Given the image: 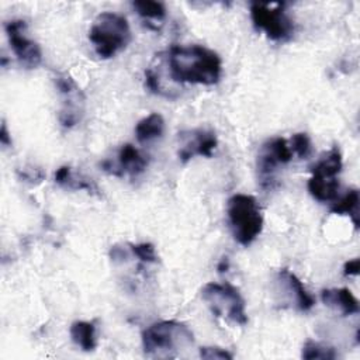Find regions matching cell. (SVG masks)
Returning <instances> with one entry per match:
<instances>
[{"label":"cell","instance_id":"7c38bea8","mask_svg":"<svg viewBox=\"0 0 360 360\" xmlns=\"http://www.w3.org/2000/svg\"><path fill=\"white\" fill-rule=\"evenodd\" d=\"M148 166V159L134 145L124 143L118 153L117 160H104L101 169L110 174L122 177L125 173L131 176L141 174Z\"/></svg>","mask_w":360,"mask_h":360},{"label":"cell","instance_id":"cb8c5ba5","mask_svg":"<svg viewBox=\"0 0 360 360\" xmlns=\"http://www.w3.org/2000/svg\"><path fill=\"white\" fill-rule=\"evenodd\" d=\"M360 270V259H352L345 263L343 266V274L345 276H357Z\"/></svg>","mask_w":360,"mask_h":360},{"label":"cell","instance_id":"5b68a950","mask_svg":"<svg viewBox=\"0 0 360 360\" xmlns=\"http://www.w3.org/2000/svg\"><path fill=\"white\" fill-rule=\"evenodd\" d=\"M201 298L210 311L236 325H246V304L236 287L228 283H207L201 288Z\"/></svg>","mask_w":360,"mask_h":360},{"label":"cell","instance_id":"7402d4cb","mask_svg":"<svg viewBox=\"0 0 360 360\" xmlns=\"http://www.w3.org/2000/svg\"><path fill=\"white\" fill-rule=\"evenodd\" d=\"M131 252L143 263H156L158 262V255L155 250V246L149 242L143 243H136V245H129Z\"/></svg>","mask_w":360,"mask_h":360},{"label":"cell","instance_id":"44dd1931","mask_svg":"<svg viewBox=\"0 0 360 360\" xmlns=\"http://www.w3.org/2000/svg\"><path fill=\"white\" fill-rule=\"evenodd\" d=\"M290 148H291L292 155L295 153L301 159L308 158L311 155V152H312L311 139H309V136L305 132L294 134L291 136V139H290Z\"/></svg>","mask_w":360,"mask_h":360},{"label":"cell","instance_id":"ac0fdd59","mask_svg":"<svg viewBox=\"0 0 360 360\" xmlns=\"http://www.w3.org/2000/svg\"><path fill=\"white\" fill-rule=\"evenodd\" d=\"M55 181L59 186H63L72 190H89V191L97 190V187L89 179H84V177L77 179V176L72 172L69 166H60L55 172Z\"/></svg>","mask_w":360,"mask_h":360},{"label":"cell","instance_id":"603a6c76","mask_svg":"<svg viewBox=\"0 0 360 360\" xmlns=\"http://www.w3.org/2000/svg\"><path fill=\"white\" fill-rule=\"evenodd\" d=\"M200 357L208 360H231L233 356L226 349L218 346H202L200 347Z\"/></svg>","mask_w":360,"mask_h":360},{"label":"cell","instance_id":"3957f363","mask_svg":"<svg viewBox=\"0 0 360 360\" xmlns=\"http://www.w3.org/2000/svg\"><path fill=\"white\" fill-rule=\"evenodd\" d=\"M89 39L101 59H110L129 44V24L124 15L104 11L93 21L89 31Z\"/></svg>","mask_w":360,"mask_h":360},{"label":"cell","instance_id":"52a82bcc","mask_svg":"<svg viewBox=\"0 0 360 360\" xmlns=\"http://www.w3.org/2000/svg\"><path fill=\"white\" fill-rule=\"evenodd\" d=\"M284 3L250 4V18L256 30L263 31L273 41H287L294 32V22L284 10Z\"/></svg>","mask_w":360,"mask_h":360},{"label":"cell","instance_id":"30bf717a","mask_svg":"<svg viewBox=\"0 0 360 360\" xmlns=\"http://www.w3.org/2000/svg\"><path fill=\"white\" fill-rule=\"evenodd\" d=\"M4 28L18 62L28 69L37 68L42 60V52L39 45L27 35V22L24 20H11L6 22Z\"/></svg>","mask_w":360,"mask_h":360},{"label":"cell","instance_id":"8fae6325","mask_svg":"<svg viewBox=\"0 0 360 360\" xmlns=\"http://www.w3.org/2000/svg\"><path fill=\"white\" fill-rule=\"evenodd\" d=\"M180 139V149H179V159L186 163L194 156H205L211 158L218 141L212 131H207L202 128L183 131L179 134Z\"/></svg>","mask_w":360,"mask_h":360},{"label":"cell","instance_id":"2e32d148","mask_svg":"<svg viewBox=\"0 0 360 360\" xmlns=\"http://www.w3.org/2000/svg\"><path fill=\"white\" fill-rule=\"evenodd\" d=\"M72 340L84 352H93L97 347L96 326L93 322L76 321L70 325Z\"/></svg>","mask_w":360,"mask_h":360},{"label":"cell","instance_id":"9a60e30c","mask_svg":"<svg viewBox=\"0 0 360 360\" xmlns=\"http://www.w3.org/2000/svg\"><path fill=\"white\" fill-rule=\"evenodd\" d=\"M165 132V120L159 112H150L135 127V136L138 142L146 143L156 138H160Z\"/></svg>","mask_w":360,"mask_h":360},{"label":"cell","instance_id":"7a4b0ae2","mask_svg":"<svg viewBox=\"0 0 360 360\" xmlns=\"http://www.w3.org/2000/svg\"><path fill=\"white\" fill-rule=\"evenodd\" d=\"M194 343L191 329L179 321H160L142 332V347L146 356L176 357L180 350Z\"/></svg>","mask_w":360,"mask_h":360},{"label":"cell","instance_id":"ba28073f","mask_svg":"<svg viewBox=\"0 0 360 360\" xmlns=\"http://www.w3.org/2000/svg\"><path fill=\"white\" fill-rule=\"evenodd\" d=\"M55 87L60 96L59 122L65 128L75 127L84 112V94L77 83L66 73L56 75Z\"/></svg>","mask_w":360,"mask_h":360},{"label":"cell","instance_id":"6da1fadb","mask_svg":"<svg viewBox=\"0 0 360 360\" xmlns=\"http://www.w3.org/2000/svg\"><path fill=\"white\" fill-rule=\"evenodd\" d=\"M166 65L170 79L177 83L212 86L222 72L219 55L198 44L172 45L166 52Z\"/></svg>","mask_w":360,"mask_h":360},{"label":"cell","instance_id":"5bb4252c","mask_svg":"<svg viewBox=\"0 0 360 360\" xmlns=\"http://www.w3.org/2000/svg\"><path fill=\"white\" fill-rule=\"evenodd\" d=\"M325 305L338 309L342 315H353L359 312V301L349 288H328L321 292Z\"/></svg>","mask_w":360,"mask_h":360},{"label":"cell","instance_id":"d6986e66","mask_svg":"<svg viewBox=\"0 0 360 360\" xmlns=\"http://www.w3.org/2000/svg\"><path fill=\"white\" fill-rule=\"evenodd\" d=\"M132 7L145 20H158V21H160L166 15V7L160 1L141 0V1H134Z\"/></svg>","mask_w":360,"mask_h":360},{"label":"cell","instance_id":"277c9868","mask_svg":"<svg viewBox=\"0 0 360 360\" xmlns=\"http://www.w3.org/2000/svg\"><path fill=\"white\" fill-rule=\"evenodd\" d=\"M226 214L235 240L249 246L263 229V215L256 198L250 194H235L228 200Z\"/></svg>","mask_w":360,"mask_h":360},{"label":"cell","instance_id":"8992f818","mask_svg":"<svg viewBox=\"0 0 360 360\" xmlns=\"http://www.w3.org/2000/svg\"><path fill=\"white\" fill-rule=\"evenodd\" d=\"M342 166V153L338 146H333L311 167L312 176L308 180V191L315 200L326 202L338 197V174L340 173Z\"/></svg>","mask_w":360,"mask_h":360},{"label":"cell","instance_id":"9c48e42d","mask_svg":"<svg viewBox=\"0 0 360 360\" xmlns=\"http://www.w3.org/2000/svg\"><path fill=\"white\" fill-rule=\"evenodd\" d=\"M292 159V152L284 138H273L264 142L259 150L256 167L262 187H271L274 174L280 165H285Z\"/></svg>","mask_w":360,"mask_h":360},{"label":"cell","instance_id":"e0dca14e","mask_svg":"<svg viewBox=\"0 0 360 360\" xmlns=\"http://www.w3.org/2000/svg\"><path fill=\"white\" fill-rule=\"evenodd\" d=\"M359 201H360V197H359L357 188H352L330 207V212L340 214V215L343 214L350 215L357 229L359 228Z\"/></svg>","mask_w":360,"mask_h":360},{"label":"cell","instance_id":"d4e9b609","mask_svg":"<svg viewBox=\"0 0 360 360\" xmlns=\"http://www.w3.org/2000/svg\"><path fill=\"white\" fill-rule=\"evenodd\" d=\"M0 142L3 146H10L11 145V138L8 135V131H7V125L6 122L3 121L1 124V131H0Z\"/></svg>","mask_w":360,"mask_h":360},{"label":"cell","instance_id":"ffe728a7","mask_svg":"<svg viewBox=\"0 0 360 360\" xmlns=\"http://www.w3.org/2000/svg\"><path fill=\"white\" fill-rule=\"evenodd\" d=\"M301 356L307 360H314V359L333 360L338 357V353L330 346H326V345H322V343H318L314 340H308L302 347Z\"/></svg>","mask_w":360,"mask_h":360},{"label":"cell","instance_id":"4fadbf2b","mask_svg":"<svg viewBox=\"0 0 360 360\" xmlns=\"http://www.w3.org/2000/svg\"><path fill=\"white\" fill-rule=\"evenodd\" d=\"M276 281L280 290L284 291L283 294L287 297L288 302L292 304L298 311L307 312L314 307L315 304L314 297L308 292L302 281L292 271H290L288 269H281L277 273Z\"/></svg>","mask_w":360,"mask_h":360}]
</instances>
